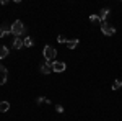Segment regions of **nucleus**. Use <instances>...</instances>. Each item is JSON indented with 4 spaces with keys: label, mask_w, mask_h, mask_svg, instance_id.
I'll return each instance as SVG.
<instances>
[{
    "label": "nucleus",
    "mask_w": 122,
    "mask_h": 121,
    "mask_svg": "<svg viewBox=\"0 0 122 121\" xmlns=\"http://www.w3.org/2000/svg\"><path fill=\"white\" fill-rule=\"evenodd\" d=\"M25 31H26V28H25V25H23L21 20H15V21L11 23V35L15 38H20Z\"/></svg>",
    "instance_id": "1"
},
{
    "label": "nucleus",
    "mask_w": 122,
    "mask_h": 121,
    "mask_svg": "<svg viewBox=\"0 0 122 121\" xmlns=\"http://www.w3.org/2000/svg\"><path fill=\"white\" fill-rule=\"evenodd\" d=\"M42 54H44V59L51 62V61H54V59H56L57 51H56V49H54L52 46H49V44H47V46H44V51H42Z\"/></svg>",
    "instance_id": "2"
},
{
    "label": "nucleus",
    "mask_w": 122,
    "mask_h": 121,
    "mask_svg": "<svg viewBox=\"0 0 122 121\" xmlns=\"http://www.w3.org/2000/svg\"><path fill=\"white\" fill-rule=\"evenodd\" d=\"M101 31H103V35H106V36H112L114 33H116V28L104 21V23H101Z\"/></svg>",
    "instance_id": "3"
},
{
    "label": "nucleus",
    "mask_w": 122,
    "mask_h": 121,
    "mask_svg": "<svg viewBox=\"0 0 122 121\" xmlns=\"http://www.w3.org/2000/svg\"><path fill=\"white\" fill-rule=\"evenodd\" d=\"M65 62H62V61H54L52 62V72H64L65 70Z\"/></svg>",
    "instance_id": "4"
},
{
    "label": "nucleus",
    "mask_w": 122,
    "mask_h": 121,
    "mask_svg": "<svg viewBox=\"0 0 122 121\" xmlns=\"http://www.w3.org/2000/svg\"><path fill=\"white\" fill-rule=\"evenodd\" d=\"M7 80H8V70H7V67L0 64V85H5Z\"/></svg>",
    "instance_id": "5"
},
{
    "label": "nucleus",
    "mask_w": 122,
    "mask_h": 121,
    "mask_svg": "<svg viewBox=\"0 0 122 121\" xmlns=\"http://www.w3.org/2000/svg\"><path fill=\"white\" fill-rule=\"evenodd\" d=\"M41 72H42V74H51V72H52V62H49V61L42 62V64H41Z\"/></svg>",
    "instance_id": "6"
},
{
    "label": "nucleus",
    "mask_w": 122,
    "mask_h": 121,
    "mask_svg": "<svg viewBox=\"0 0 122 121\" xmlns=\"http://www.w3.org/2000/svg\"><path fill=\"white\" fill-rule=\"evenodd\" d=\"M11 33V25H7V23H3L2 26H0V38L2 36H7Z\"/></svg>",
    "instance_id": "7"
},
{
    "label": "nucleus",
    "mask_w": 122,
    "mask_h": 121,
    "mask_svg": "<svg viewBox=\"0 0 122 121\" xmlns=\"http://www.w3.org/2000/svg\"><path fill=\"white\" fill-rule=\"evenodd\" d=\"M109 13H111L109 8H103L101 12H99V15H98V17H99V21H103V23H104V20L107 18V15H109Z\"/></svg>",
    "instance_id": "8"
},
{
    "label": "nucleus",
    "mask_w": 122,
    "mask_h": 121,
    "mask_svg": "<svg viewBox=\"0 0 122 121\" xmlns=\"http://www.w3.org/2000/svg\"><path fill=\"white\" fill-rule=\"evenodd\" d=\"M76 46H78V39H68L67 41V47L68 49H75Z\"/></svg>",
    "instance_id": "9"
},
{
    "label": "nucleus",
    "mask_w": 122,
    "mask_h": 121,
    "mask_svg": "<svg viewBox=\"0 0 122 121\" xmlns=\"http://www.w3.org/2000/svg\"><path fill=\"white\" fill-rule=\"evenodd\" d=\"M10 110V103L8 102H0V111L2 113H7Z\"/></svg>",
    "instance_id": "10"
},
{
    "label": "nucleus",
    "mask_w": 122,
    "mask_h": 121,
    "mask_svg": "<svg viewBox=\"0 0 122 121\" xmlns=\"http://www.w3.org/2000/svg\"><path fill=\"white\" fill-rule=\"evenodd\" d=\"M13 47H15V49H21V47H23V39L15 38V39H13Z\"/></svg>",
    "instance_id": "11"
},
{
    "label": "nucleus",
    "mask_w": 122,
    "mask_h": 121,
    "mask_svg": "<svg viewBox=\"0 0 122 121\" xmlns=\"http://www.w3.org/2000/svg\"><path fill=\"white\" fill-rule=\"evenodd\" d=\"M33 44H34V41H33V39H31V38H25V39H23V46L25 47H31L33 46Z\"/></svg>",
    "instance_id": "12"
},
{
    "label": "nucleus",
    "mask_w": 122,
    "mask_h": 121,
    "mask_svg": "<svg viewBox=\"0 0 122 121\" xmlns=\"http://www.w3.org/2000/svg\"><path fill=\"white\" fill-rule=\"evenodd\" d=\"M8 56V47L7 46H0V59Z\"/></svg>",
    "instance_id": "13"
},
{
    "label": "nucleus",
    "mask_w": 122,
    "mask_h": 121,
    "mask_svg": "<svg viewBox=\"0 0 122 121\" xmlns=\"http://www.w3.org/2000/svg\"><path fill=\"white\" fill-rule=\"evenodd\" d=\"M121 87H122V79H117V80L112 84V90H119Z\"/></svg>",
    "instance_id": "14"
},
{
    "label": "nucleus",
    "mask_w": 122,
    "mask_h": 121,
    "mask_svg": "<svg viewBox=\"0 0 122 121\" xmlns=\"http://www.w3.org/2000/svg\"><path fill=\"white\" fill-rule=\"evenodd\" d=\"M57 41H59L60 44H64V43L67 44V41H68V39H67V38L64 36V35H59V36H57Z\"/></svg>",
    "instance_id": "15"
},
{
    "label": "nucleus",
    "mask_w": 122,
    "mask_h": 121,
    "mask_svg": "<svg viewBox=\"0 0 122 121\" xmlns=\"http://www.w3.org/2000/svg\"><path fill=\"white\" fill-rule=\"evenodd\" d=\"M90 21H91V23H99V17H98V15H91V17H90Z\"/></svg>",
    "instance_id": "16"
},
{
    "label": "nucleus",
    "mask_w": 122,
    "mask_h": 121,
    "mask_svg": "<svg viewBox=\"0 0 122 121\" xmlns=\"http://www.w3.org/2000/svg\"><path fill=\"white\" fill-rule=\"evenodd\" d=\"M56 110H57V113H62L64 111V106L62 105H56Z\"/></svg>",
    "instance_id": "17"
},
{
    "label": "nucleus",
    "mask_w": 122,
    "mask_h": 121,
    "mask_svg": "<svg viewBox=\"0 0 122 121\" xmlns=\"http://www.w3.org/2000/svg\"><path fill=\"white\" fill-rule=\"evenodd\" d=\"M46 100H47V98H42V97H39L38 100H36V103H38V105H41V103H44V102H46Z\"/></svg>",
    "instance_id": "18"
}]
</instances>
